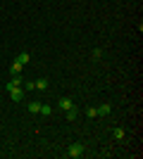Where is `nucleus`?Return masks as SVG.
<instances>
[{
  "instance_id": "nucleus-6",
  "label": "nucleus",
  "mask_w": 143,
  "mask_h": 159,
  "mask_svg": "<svg viewBox=\"0 0 143 159\" xmlns=\"http://www.w3.org/2000/svg\"><path fill=\"white\" fill-rule=\"evenodd\" d=\"M95 109H98V114H100V116H107V114L112 112V105H107V102H105V105L95 107Z\"/></svg>"
},
{
  "instance_id": "nucleus-5",
  "label": "nucleus",
  "mask_w": 143,
  "mask_h": 159,
  "mask_svg": "<svg viewBox=\"0 0 143 159\" xmlns=\"http://www.w3.org/2000/svg\"><path fill=\"white\" fill-rule=\"evenodd\" d=\"M72 107H74V102H72L69 98H60V109L62 112H67V109H72Z\"/></svg>"
},
{
  "instance_id": "nucleus-3",
  "label": "nucleus",
  "mask_w": 143,
  "mask_h": 159,
  "mask_svg": "<svg viewBox=\"0 0 143 159\" xmlns=\"http://www.w3.org/2000/svg\"><path fill=\"white\" fill-rule=\"evenodd\" d=\"M10 98H12L14 102H21V100H24V90H21V86L14 88V90H10Z\"/></svg>"
},
{
  "instance_id": "nucleus-7",
  "label": "nucleus",
  "mask_w": 143,
  "mask_h": 159,
  "mask_svg": "<svg viewBox=\"0 0 143 159\" xmlns=\"http://www.w3.org/2000/svg\"><path fill=\"white\" fill-rule=\"evenodd\" d=\"M14 60L19 62V64H21V66H26V64H29V60H31V57H29V55H26V52H21V55H17V57H14Z\"/></svg>"
},
{
  "instance_id": "nucleus-14",
  "label": "nucleus",
  "mask_w": 143,
  "mask_h": 159,
  "mask_svg": "<svg viewBox=\"0 0 143 159\" xmlns=\"http://www.w3.org/2000/svg\"><path fill=\"white\" fill-rule=\"evenodd\" d=\"M41 114H50V105H41V109H38Z\"/></svg>"
},
{
  "instance_id": "nucleus-8",
  "label": "nucleus",
  "mask_w": 143,
  "mask_h": 159,
  "mask_svg": "<svg viewBox=\"0 0 143 159\" xmlns=\"http://www.w3.org/2000/svg\"><path fill=\"white\" fill-rule=\"evenodd\" d=\"M64 116H67L69 121H74L76 116H79V112H76V107H72V109H67V112H64Z\"/></svg>"
},
{
  "instance_id": "nucleus-12",
  "label": "nucleus",
  "mask_w": 143,
  "mask_h": 159,
  "mask_svg": "<svg viewBox=\"0 0 143 159\" xmlns=\"http://www.w3.org/2000/svg\"><path fill=\"white\" fill-rule=\"evenodd\" d=\"M86 116H88V119H95V116H98V109H95V107H88V109H86Z\"/></svg>"
},
{
  "instance_id": "nucleus-1",
  "label": "nucleus",
  "mask_w": 143,
  "mask_h": 159,
  "mask_svg": "<svg viewBox=\"0 0 143 159\" xmlns=\"http://www.w3.org/2000/svg\"><path fill=\"white\" fill-rule=\"evenodd\" d=\"M67 154H69V157H72V159L81 157V154H83V145H81V143H74V145H69Z\"/></svg>"
},
{
  "instance_id": "nucleus-10",
  "label": "nucleus",
  "mask_w": 143,
  "mask_h": 159,
  "mask_svg": "<svg viewBox=\"0 0 143 159\" xmlns=\"http://www.w3.org/2000/svg\"><path fill=\"white\" fill-rule=\"evenodd\" d=\"M36 88H38V90H45L48 88V79H38L36 81Z\"/></svg>"
},
{
  "instance_id": "nucleus-4",
  "label": "nucleus",
  "mask_w": 143,
  "mask_h": 159,
  "mask_svg": "<svg viewBox=\"0 0 143 159\" xmlns=\"http://www.w3.org/2000/svg\"><path fill=\"white\" fill-rule=\"evenodd\" d=\"M21 71H24V66H21L19 62L14 60V62H12V66H10V74H12V76H21Z\"/></svg>"
},
{
  "instance_id": "nucleus-15",
  "label": "nucleus",
  "mask_w": 143,
  "mask_h": 159,
  "mask_svg": "<svg viewBox=\"0 0 143 159\" xmlns=\"http://www.w3.org/2000/svg\"><path fill=\"white\" fill-rule=\"evenodd\" d=\"M100 57H102V52H100V50H98V48H95V50H93V60L98 62V60H100Z\"/></svg>"
},
{
  "instance_id": "nucleus-11",
  "label": "nucleus",
  "mask_w": 143,
  "mask_h": 159,
  "mask_svg": "<svg viewBox=\"0 0 143 159\" xmlns=\"http://www.w3.org/2000/svg\"><path fill=\"white\" fill-rule=\"evenodd\" d=\"M38 109H41V102H29V112L31 114H36Z\"/></svg>"
},
{
  "instance_id": "nucleus-9",
  "label": "nucleus",
  "mask_w": 143,
  "mask_h": 159,
  "mask_svg": "<svg viewBox=\"0 0 143 159\" xmlns=\"http://www.w3.org/2000/svg\"><path fill=\"white\" fill-rule=\"evenodd\" d=\"M112 135H115V140H122L124 135H126V133H124V128H119V126H117L115 131H112Z\"/></svg>"
},
{
  "instance_id": "nucleus-13",
  "label": "nucleus",
  "mask_w": 143,
  "mask_h": 159,
  "mask_svg": "<svg viewBox=\"0 0 143 159\" xmlns=\"http://www.w3.org/2000/svg\"><path fill=\"white\" fill-rule=\"evenodd\" d=\"M36 88V81H24V90H34Z\"/></svg>"
},
{
  "instance_id": "nucleus-2",
  "label": "nucleus",
  "mask_w": 143,
  "mask_h": 159,
  "mask_svg": "<svg viewBox=\"0 0 143 159\" xmlns=\"http://www.w3.org/2000/svg\"><path fill=\"white\" fill-rule=\"evenodd\" d=\"M19 86H21V76H14L12 81H7V83H5V90L10 93V90H14V88H19Z\"/></svg>"
}]
</instances>
